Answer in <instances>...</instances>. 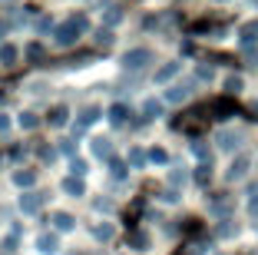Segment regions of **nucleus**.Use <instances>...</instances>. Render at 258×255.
Masks as SVG:
<instances>
[{"label": "nucleus", "mask_w": 258, "mask_h": 255, "mask_svg": "<svg viewBox=\"0 0 258 255\" xmlns=\"http://www.w3.org/2000/svg\"><path fill=\"white\" fill-rule=\"evenodd\" d=\"M149 60H152V53L146 50V46H136V50H129L126 57H122V67L126 70H143Z\"/></svg>", "instance_id": "f257e3e1"}, {"label": "nucleus", "mask_w": 258, "mask_h": 255, "mask_svg": "<svg viewBox=\"0 0 258 255\" xmlns=\"http://www.w3.org/2000/svg\"><path fill=\"white\" fill-rule=\"evenodd\" d=\"M96 120H99V106H83V110L76 113V126H73V133H83V129H90Z\"/></svg>", "instance_id": "f03ea898"}, {"label": "nucleus", "mask_w": 258, "mask_h": 255, "mask_svg": "<svg viewBox=\"0 0 258 255\" xmlns=\"http://www.w3.org/2000/svg\"><path fill=\"white\" fill-rule=\"evenodd\" d=\"M76 37H80V30H76L73 23H63V27H56V46H73Z\"/></svg>", "instance_id": "7ed1b4c3"}, {"label": "nucleus", "mask_w": 258, "mask_h": 255, "mask_svg": "<svg viewBox=\"0 0 258 255\" xmlns=\"http://www.w3.org/2000/svg\"><path fill=\"white\" fill-rule=\"evenodd\" d=\"M37 248L43 255H56V252H60V235H56V232H43L37 239Z\"/></svg>", "instance_id": "20e7f679"}, {"label": "nucleus", "mask_w": 258, "mask_h": 255, "mask_svg": "<svg viewBox=\"0 0 258 255\" xmlns=\"http://www.w3.org/2000/svg\"><path fill=\"white\" fill-rule=\"evenodd\" d=\"M248 166H251V159H248V156H238V159H232V166H228V179H232V182L245 179V173H248Z\"/></svg>", "instance_id": "39448f33"}, {"label": "nucleus", "mask_w": 258, "mask_h": 255, "mask_svg": "<svg viewBox=\"0 0 258 255\" xmlns=\"http://www.w3.org/2000/svg\"><path fill=\"white\" fill-rule=\"evenodd\" d=\"M40 206H43V192H23L20 195V209L30 216V212H40Z\"/></svg>", "instance_id": "423d86ee"}, {"label": "nucleus", "mask_w": 258, "mask_h": 255, "mask_svg": "<svg viewBox=\"0 0 258 255\" xmlns=\"http://www.w3.org/2000/svg\"><path fill=\"white\" fill-rule=\"evenodd\" d=\"M60 189H63L67 195H73V199H80V195H86V186H83V179H76V176H67Z\"/></svg>", "instance_id": "0eeeda50"}, {"label": "nucleus", "mask_w": 258, "mask_h": 255, "mask_svg": "<svg viewBox=\"0 0 258 255\" xmlns=\"http://www.w3.org/2000/svg\"><path fill=\"white\" fill-rule=\"evenodd\" d=\"M90 149H93V156H99V159H109V156H113V143H109L106 136H96Z\"/></svg>", "instance_id": "6e6552de"}, {"label": "nucleus", "mask_w": 258, "mask_h": 255, "mask_svg": "<svg viewBox=\"0 0 258 255\" xmlns=\"http://www.w3.org/2000/svg\"><path fill=\"white\" fill-rule=\"evenodd\" d=\"M255 40H258V20H251L242 27V46L248 50V46H255Z\"/></svg>", "instance_id": "1a4fd4ad"}, {"label": "nucleus", "mask_w": 258, "mask_h": 255, "mask_svg": "<svg viewBox=\"0 0 258 255\" xmlns=\"http://www.w3.org/2000/svg\"><path fill=\"white\" fill-rule=\"evenodd\" d=\"M189 96H192V86H182V83H179V86H172V90L166 93L169 103H185Z\"/></svg>", "instance_id": "9d476101"}, {"label": "nucleus", "mask_w": 258, "mask_h": 255, "mask_svg": "<svg viewBox=\"0 0 258 255\" xmlns=\"http://www.w3.org/2000/svg\"><path fill=\"white\" fill-rule=\"evenodd\" d=\"M179 70H182V63H166V67H159L156 70V83H169Z\"/></svg>", "instance_id": "9b49d317"}, {"label": "nucleus", "mask_w": 258, "mask_h": 255, "mask_svg": "<svg viewBox=\"0 0 258 255\" xmlns=\"http://www.w3.org/2000/svg\"><path fill=\"white\" fill-rule=\"evenodd\" d=\"M215 143H219L222 149H235V146H238V133H232V129H222V133L215 136Z\"/></svg>", "instance_id": "f8f14e48"}, {"label": "nucleus", "mask_w": 258, "mask_h": 255, "mask_svg": "<svg viewBox=\"0 0 258 255\" xmlns=\"http://www.w3.org/2000/svg\"><path fill=\"white\" fill-rule=\"evenodd\" d=\"M53 225H56V232H70V229H73V216H67V212H56L53 216Z\"/></svg>", "instance_id": "ddd939ff"}, {"label": "nucleus", "mask_w": 258, "mask_h": 255, "mask_svg": "<svg viewBox=\"0 0 258 255\" xmlns=\"http://www.w3.org/2000/svg\"><path fill=\"white\" fill-rule=\"evenodd\" d=\"M209 209H212V212H215V216H225V212H228V209H232V202H228L225 195H215L212 202H209Z\"/></svg>", "instance_id": "4468645a"}, {"label": "nucleus", "mask_w": 258, "mask_h": 255, "mask_svg": "<svg viewBox=\"0 0 258 255\" xmlns=\"http://www.w3.org/2000/svg\"><path fill=\"white\" fill-rule=\"evenodd\" d=\"M67 123V106H53L50 110V126H63Z\"/></svg>", "instance_id": "2eb2a0df"}, {"label": "nucleus", "mask_w": 258, "mask_h": 255, "mask_svg": "<svg viewBox=\"0 0 258 255\" xmlns=\"http://www.w3.org/2000/svg\"><path fill=\"white\" fill-rule=\"evenodd\" d=\"M20 129H37L40 126V120H37V113H20Z\"/></svg>", "instance_id": "dca6fc26"}, {"label": "nucleus", "mask_w": 258, "mask_h": 255, "mask_svg": "<svg viewBox=\"0 0 258 255\" xmlns=\"http://www.w3.org/2000/svg\"><path fill=\"white\" fill-rule=\"evenodd\" d=\"M162 113V103H156V99H146L143 103V116H149V120H156Z\"/></svg>", "instance_id": "f3484780"}, {"label": "nucleus", "mask_w": 258, "mask_h": 255, "mask_svg": "<svg viewBox=\"0 0 258 255\" xmlns=\"http://www.w3.org/2000/svg\"><path fill=\"white\" fill-rule=\"evenodd\" d=\"M93 235H96L99 242H109V239H113V225H109V222L96 225V229H93Z\"/></svg>", "instance_id": "a211bd4d"}, {"label": "nucleus", "mask_w": 258, "mask_h": 255, "mask_svg": "<svg viewBox=\"0 0 258 255\" xmlns=\"http://www.w3.org/2000/svg\"><path fill=\"white\" fill-rule=\"evenodd\" d=\"M14 60H17V46L4 43V46H0V63H14Z\"/></svg>", "instance_id": "6ab92c4d"}, {"label": "nucleus", "mask_w": 258, "mask_h": 255, "mask_svg": "<svg viewBox=\"0 0 258 255\" xmlns=\"http://www.w3.org/2000/svg\"><path fill=\"white\" fill-rule=\"evenodd\" d=\"M126 106H122V103H116V106H109V120H113V123H122V120H126Z\"/></svg>", "instance_id": "aec40b11"}, {"label": "nucleus", "mask_w": 258, "mask_h": 255, "mask_svg": "<svg viewBox=\"0 0 258 255\" xmlns=\"http://www.w3.org/2000/svg\"><path fill=\"white\" fill-rule=\"evenodd\" d=\"M33 179H37V176H33V173H23V169H20V173H14V182H17V186H33Z\"/></svg>", "instance_id": "412c9836"}, {"label": "nucleus", "mask_w": 258, "mask_h": 255, "mask_svg": "<svg viewBox=\"0 0 258 255\" xmlns=\"http://www.w3.org/2000/svg\"><path fill=\"white\" fill-rule=\"evenodd\" d=\"M129 163L136 166V169H143V166H146V152L143 149H129Z\"/></svg>", "instance_id": "4be33fe9"}, {"label": "nucleus", "mask_w": 258, "mask_h": 255, "mask_svg": "<svg viewBox=\"0 0 258 255\" xmlns=\"http://www.w3.org/2000/svg\"><path fill=\"white\" fill-rule=\"evenodd\" d=\"M70 173H73L76 179H83V173H86V159H73V163H70Z\"/></svg>", "instance_id": "5701e85b"}, {"label": "nucleus", "mask_w": 258, "mask_h": 255, "mask_svg": "<svg viewBox=\"0 0 258 255\" xmlns=\"http://www.w3.org/2000/svg\"><path fill=\"white\" fill-rule=\"evenodd\" d=\"M149 159H152V163H159V166H166L169 163V152L166 149H149Z\"/></svg>", "instance_id": "b1692460"}, {"label": "nucleus", "mask_w": 258, "mask_h": 255, "mask_svg": "<svg viewBox=\"0 0 258 255\" xmlns=\"http://www.w3.org/2000/svg\"><path fill=\"white\" fill-rule=\"evenodd\" d=\"M109 173H113L116 179H122V176H126V166H122L119 159H109Z\"/></svg>", "instance_id": "393cba45"}, {"label": "nucleus", "mask_w": 258, "mask_h": 255, "mask_svg": "<svg viewBox=\"0 0 258 255\" xmlns=\"http://www.w3.org/2000/svg\"><path fill=\"white\" fill-rule=\"evenodd\" d=\"M96 43L109 46V43H113V30H96Z\"/></svg>", "instance_id": "a878e982"}, {"label": "nucleus", "mask_w": 258, "mask_h": 255, "mask_svg": "<svg viewBox=\"0 0 258 255\" xmlns=\"http://www.w3.org/2000/svg\"><path fill=\"white\" fill-rule=\"evenodd\" d=\"M225 90L228 93H238V90H242V80H238V76H228V80H225Z\"/></svg>", "instance_id": "bb28decb"}, {"label": "nucleus", "mask_w": 258, "mask_h": 255, "mask_svg": "<svg viewBox=\"0 0 258 255\" xmlns=\"http://www.w3.org/2000/svg\"><path fill=\"white\" fill-rule=\"evenodd\" d=\"M196 179H199V186H205V182L212 179V169H209V166H202V169L196 173Z\"/></svg>", "instance_id": "cd10ccee"}, {"label": "nucleus", "mask_w": 258, "mask_h": 255, "mask_svg": "<svg viewBox=\"0 0 258 255\" xmlns=\"http://www.w3.org/2000/svg\"><path fill=\"white\" fill-rule=\"evenodd\" d=\"M119 20H122L119 7H113V10H109V14H106V23H109V27H116V23H119Z\"/></svg>", "instance_id": "c85d7f7f"}, {"label": "nucleus", "mask_w": 258, "mask_h": 255, "mask_svg": "<svg viewBox=\"0 0 258 255\" xmlns=\"http://www.w3.org/2000/svg\"><path fill=\"white\" fill-rule=\"evenodd\" d=\"M192 152H196L199 159H205V156H209V146H205V143H192Z\"/></svg>", "instance_id": "c756f323"}, {"label": "nucleus", "mask_w": 258, "mask_h": 255, "mask_svg": "<svg viewBox=\"0 0 258 255\" xmlns=\"http://www.w3.org/2000/svg\"><path fill=\"white\" fill-rule=\"evenodd\" d=\"M133 245H136V248H146V245H149V239H146V232H136V235H133Z\"/></svg>", "instance_id": "7c9ffc66"}, {"label": "nucleus", "mask_w": 258, "mask_h": 255, "mask_svg": "<svg viewBox=\"0 0 258 255\" xmlns=\"http://www.w3.org/2000/svg\"><path fill=\"white\" fill-rule=\"evenodd\" d=\"M212 73H215L212 67H199V80H212Z\"/></svg>", "instance_id": "2f4dec72"}, {"label": "nucleus", "mask_w": 258, "mask_h": 255, "mask_svg": "<svg viewBox=\"0 0 258 255\" xmlns=\"http://www.w3.org/2000/svg\"><path fill=\"white\" fill-rule=\"evenodd\" d=\"M169 182H172V186H179V182H185V173H179V169H175V173L169 176Z\"/></svg>", "instance_id": "473e14b6"}, {"label": "nucleus", "mask_w": 258, "mask_h": 255, "mask_svg": "<svg viewBox=\"0 0 258 255\" xmlns=\"http://www.w3.org/2000/svg\"><path fill=\"white\" fill-rule=\"evenodd\" d=\"M7 129H10V120L4 116V113H0V133H7Z\"/></svg>", "instance_id": "72a5a7b5"}, {"label": "nucleus", "mask_w": 258, "mask_h": 255, "mask_svg": "<svg viewBox=\"0 0 258 255\" xmlns=\"http://www.w3.org/2000/svg\"><path fill=\"white\" fill-rule=\"evenodd\" d=\"M248 212H251V216H255V219H258V195H255V199H251V206H248Z\"/></svg>", "instance_id": "f704fd0d"}, {"label": "nucleus", "mask_w": 258, "mask_h": 255, "mask_svg": "<svg viewBox=\"0 0 258 255\" xmlns=\"http://www.w3.org/2000/svg\"><path fill=\"white\" fill-rule=\"evenodd\" d=\"M219 4H222V0H219Z\"/></svg>", "instance_id": "c9c22d12"}]
</instances>
